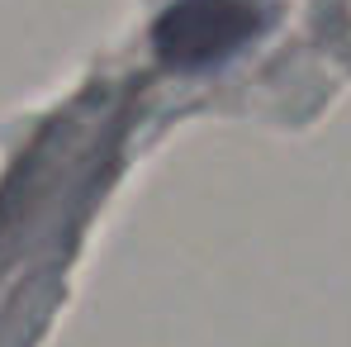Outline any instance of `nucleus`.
I'll return each instance as SVG.
<instances>
[{
  "mask_svg": "<svg viewBox=\"0 0 351 347\" xmlns=\"http://www.w3.org/2000/svg\"><path fill=\"white\" fill-rule=\"evenodd\" d=\"M256 29V10L247 0H176L157 24V53L176 67H204L228 58Z\"/></svg>",
  "mask_w": 351,
  "mask_h": 347,
  "instance_id": "obj_1",
  "label": "nucleus"
}]
</instances>
